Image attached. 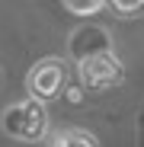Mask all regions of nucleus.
Here are the masks:
<instances>
[{
	"instance_id": "3",
	"label": "nucleus",
	"mask_w": 144,
	"mask_h": 147,
	"mask_svg": "<svg viewBox=\"0 0 144 147\" xmlns=\"http://www.w3.org/2000/svg\"><path fill=\"white\" fill-rule=\"evenodd\" d=\"M26 86L32 93V99L39 102H51L64 93L67 86V64L61 58H42L32 64L29 77H26Z\"/></svg>"
},
{
	"instance_id": "4",
	"label": "nucleus",
	"mask_w": 144,
	"mask_h": 147,
	"mask_svg": "<svg viewBox=\"0 0 144 147\" xmlns=\"http://www.w3.org/2000/svg\"><path fill=\"white\" fill-rule=\"evenodd\" d=\"M48 147H99V141H96V134L83 128H61Z\"/></svg>"
},
{
	"instance_id": "6",
	"label": "nucleus",
	"mask_w": 144,
	"mask_h": 147,
	"mask_svg": "<svg viewBox=\"0 0 144 147\" xmlns=\"http://www.w3.org/2000/svg\"><path fill=\"white\" fill-rule=\"evenodd\" d=\"M109 7L118 13V16H138L141 10H144V0H109Z\"/></svg>"
},
{
	"instance_id": "5",
	"label": "nucleus",
	"mask_w": 144,
	"mask_h": 147,
	"mask_svg": "<svg viewBox=\"0 0 144 147\" xmlns=\"http://www.w3.org/2000/svg\"><path fill=\"white\" fill-rule=\"evenodd\" d=\"M70 16H96L109 0H61Z\"/></svg>"
},
{
	"instance_id": "2",
	"label": "nucleus",
	"mask_w": 144,
	"mask_h": 147,
	"mask_svg": "<svg viewBox=\"0 0 144 147\" xmlns=\"http://www.w3.org/2000/svg\"><path fill=\"white\" fill-rule=\"evenodd\" d=\"M77 70H80V80H83L87 90H109V86H118L125 80V67L109 48L83 55Z\"/></svg>"
},
{
	"instance_id": "1",
	"label": "nucleus",
	"mask_w": 144,
	"mask_h": 147,
	"mask_svg": "<svg viewBox=\"0 0 144 147\" xmlns=\"http://www.w3.org/2000/svg\"><path fill=\"white\" fill-rule=\"evenodd\" d=\"M0 125H3V134H7V138L35 144V141H42L45 131H48V112H45V102H39V99L13 102V106L3 109Z\"/></svg>"
}]
</instances>
